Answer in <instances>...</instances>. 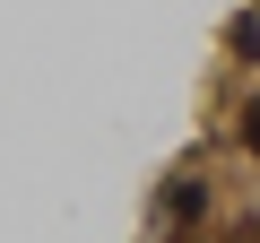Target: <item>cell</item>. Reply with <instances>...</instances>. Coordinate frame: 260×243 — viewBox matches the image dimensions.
<instances>
[{"label":"cell","mask_w":260,"mask_h":243,"mask_svg":"<svg viewBox=\"0 0 260 243\" xmlns=\"http://www.w3.org/2000/svg\"><path fill=\"white\" fill-rule=\"evenodd\" d=\"M182 217H208V174H174V183H165L156 226H182Z\"/></svg>","instance_id":"obj_1"},{"label":"cell","mask_w":260,"mask_h":243,"mask_svg":"<svg viewBox=\"0 0 260 243\" xmlns=\"http://www.w3.org/2000/svg\"><path fill=\"white\" fill-rule=\"evenodd\" d=\"M234 52H243V61H260V9H251V18H234Z\"/></svg>","instance_id":"obj_2"},{"label":"cell","mask_w":260,"mask_h":243,"mask_svg":"<svg viewBox=\"0 0 260 243\" xmlns=\"http://www.w3.org/2000/svg\"><path fill=\"white\" fill-rule=\"evenodd\" d=\"M234 131H243V148H251V157H260V96H251V104H243V122H234Z\"/></svg>","instance_id":"obj_3"}]
</instances>
